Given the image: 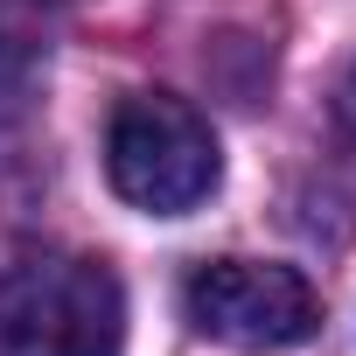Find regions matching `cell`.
I'll list each match as a JSON object with an SVG mask.
<instances>
[{"label": "cell", "mask_w": 356, "mask_h": 356, "mask_svg": "<svg viewBox=\"0 0 356 356\" xmlns=\"http://www.w3.org/2000/svg\"><path fill=\"white\" fill-rule=\"evenodd\" d=\"M126 293L112 266L77 252H29L0 273V356H119Z\"/></svg>", "instance_id": "obj_1"}, {"label": "cell", "mask_w": 356, "mask_h": 356, "mask_svg": "<svg viewBox=\"0 0 356 356\" xmlns=\"http://www.w3.org/2000/svg\"><path fill=\"white\" fill-rule=\"evenodd\" d=\"M105 175L133 210L189 217L196 203L217 196L224 154H217V133L196 105L168 98V91H133L105 119Z\"/></svg>", "instance_id": "obj_2"}, {"label": "cell", "mask_w": 356, "mask_h": 356, "mask_svg": "<svg viewBox=\"0 0 356 356\" xmlns=\"http://www.w3.org/2000/svg\"><path fill=\"white\" fill-rule=\"evenodd\" d=\"M182 314L224 349H293L314 335L321 300L293 266L266 259H203L182 280Z\"/></svg>", "instance_id": "obj_3"}, {"label": "cell", "mask_w": 356, "mask_h": 356, "mask_svg": "<svg viewBox=\"0 0 356 356\" xmlns=\"http://www.w3.org/2000/svg\"><path fill=\"white\" fill-rule=\"evenodd\" d=\"M335 119H342V133H349V147H356V63H349V77H342V91H335Z\"/></svg>", "instance_id": "obj_4"}, {"label": "cell", "mask_w": 356, "mask_h": 356, "mask_svg": "<svg viewBox=\"0 0 356 356\" xmlns=\"http://www.w3.org/2000/svg\"><path fill=\"white\" fill-rule=\"evenodd\" d=\"M0 42H8V35H0ZM8 70H22V49H0V77H8Z\"/></svg>", "instance_id": "obj_5"}]
</instances>
